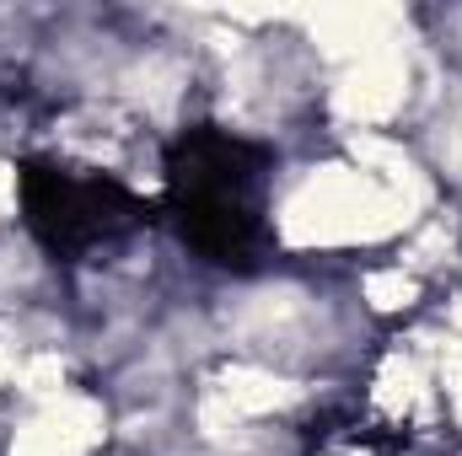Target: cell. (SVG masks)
I'll list each match as a JSON object with an SVG mask.
<instances>
[{
	"instance_id": "obj_1",
	"label": "cell",
	"mask_w": 462,
	"mask_h": 456,
	"mask_svg": "<svg viewBox=\"0 0 462 456\" xmlns=\"http://www.w3.org/2000/svg\"><path fill=\"white\" fill-rule=\"evenodd\" d=\"M274 156L231 129L194 123L167 145V215L178 236L216 269H258L269 252L263 178Z\"/></svg>"
},
{
	"instance_id": "obj_2",
	"label": "cell",
	"mask_w": 462,
	"mask_h": 456,
	"mask_svg": "<svg viewBox=\"0 0 462 456\" xmlns=\"http://www.w3.org/2000/svg\"><path fill=\"white\" fill-rule=\"evenodd\" d=\"M16 188H22L27 231L65 263L134 236L156 215V205L140 199L134 188H124L118 178L60 167V161H43V156H27L16 167Z\"/></svg>"
}]
</instances>
